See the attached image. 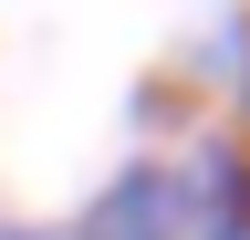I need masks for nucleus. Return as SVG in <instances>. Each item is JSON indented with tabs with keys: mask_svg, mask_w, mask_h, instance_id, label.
<instances>
[{
	"mask_svg": "<svg viewBox=\"0 0 250 240\" xmlns=\"http://www.w3.org/2000/svg\"><path fill=\"white\" fill-rule=\"evenodd\" d=\"M167 198H177V240H250V136L198 126L167 146Z\"/></svg>",
	"mask_w": 250,
	"mask_h": 240,
	"instance_id": "1",
	"label": "nucleus"
},
{
	"mask_svg": "<svg viewBox=\"0 0 250 240\" xmlns=\"http://www.w3.org/2000/svg\"><path fill=\"white\" fill-rule=\"evenodd\" d=\"M229 105H240V126H229V136H250V63L229 73Z\"/></svg>",
	"mask_w": 250,
	"mask_h": 240,
	"instance_id": "2",
	"label": "nucleus"
},
{
	"mask_svg": "<svg viewBox=\"0 0 250 240\" xmlns=\"http://www.w3.org/2000/svg\"><path fill=\"white\" fill-rule=\"evenodd\" d=\"M0 240H52V230H21V219H0Z\"/></svg>",
	"mask_w": 250,
	"mask_h": 240,
	"instance_id": "3",
	"label": "nucleus"
}]
</instances>
